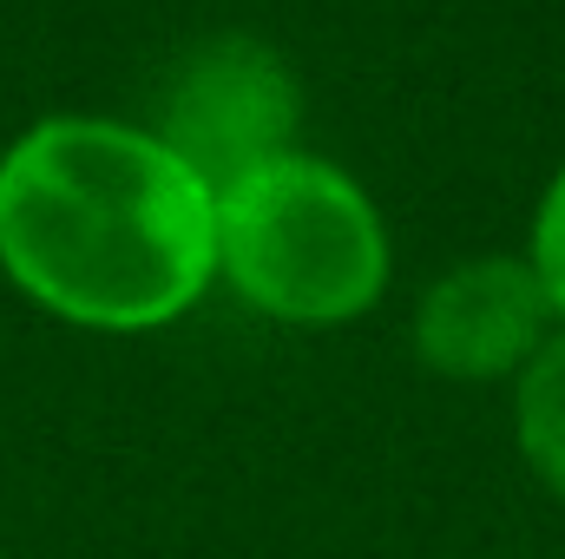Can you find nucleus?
I'll use <instances>...</instances> for the list:
<instances>
[{
  "label": "nucleus",
  "mask_w": 565,
  "mask_h": 559,
  "mask_svg": "<svg viewBox=\"0 0 565 559\" xmlns=\"http://www.w3.org/2000/svg\"><path fill=\"white\" fill-rule=\"evenodd\" d=\"M0 264L86 329H158L217 277V198L158 133L46 119L0 158Z\"/></svg>",
  "instance_id": "f257e3e1"
},
{
  "label": "nucleus",
  "mask_w": 565,
  "mask_h": 559,
  "mask_svg": "<svg viewBox=\"0 0 565 559\" xmlns=\"http://www.w3.org/2000/svg\"><path fill=\"white\" fill-rule=\"evenodd\" d=\"M217 277L277 323H349L388 283V231L342 165L282 151L217 191Z\"/></svg>",
  "instance_id": "f03ea898"
},
{
  "label": "nucleus",
  "mask_w": 565,
  "mask_h": 559,
  "mask_svg": "<svg viewBox=\"0 0 565 559\" xmlns=\"http://www.w3.org/2000/svg\"><path fill=\"white\" fill-rule=\"evenodd\" d=\"M296 119H302V99H296V80L277 53L250 33H224L211 46H198L171 93H164V126L158 145L191 171L204 178V191L217 198L224 184L250 178L257 165H270L282 151H296Z\"/></svg>",
  "instance_id": "7ed1b4c3"
},
{
  "label": "nucleus",
  "mask_w": 565,
  "mask_h": 559,
  "mask_svg": "<svg viewBox=\"0 0 565 559\" xmlns=\"http://www.w3.org/2000/svg\"><path fill=\"white\" fill-rule=\"evenodd\" d=\"M553 336V303L526 257L454 264L415 309V356L434 376L493 382L526 369Z\"/></svg>",
  "instance_id": "20e7f679"
},
{
  "label": "nucleus",
  "mask_w": 565,
  "mask_h": 559,
  "mask_svg": "<svg viewBox=\"0 0 565 559\" xmlns=\"http://www.w3.org/2000/svg\"><path fill=\"white\" fill-rule=\"evenodd\" d=\"M513 428H520V454L533 461V474L565 500V329L546 336V349L520 369Z\"/></svg>",
  "instance_id": "39448f33"
},
{
  "label": "nucleus",
  "mask_w": 565,
  "mask_h": 559,
  "mask_svg": "<svg viewBox=\"0 0 565 559\" xmlns=\"http://www.w3.org/2000/svg\"><path fill=\"white\" fill-rule=\"evenodd\" d=\"M533 277L546 289V303H553V316L565 323V165L559 178L546 184V198H540V218H533Z\"/></svg>",
  "instance_id": "423d86ee"
}]
</instances>
